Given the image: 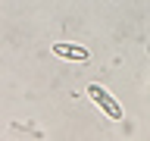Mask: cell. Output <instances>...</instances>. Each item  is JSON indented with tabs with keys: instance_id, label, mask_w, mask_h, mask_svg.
I'll return each mask as SVG.
<instances>
[{
	"instance_id": "7a4b0ae2",
	"label": "cell",
	"mask_w": 150,
	"mask_h": 141,
	"mask_svg": "<svg viewBox=\"0 0 150 141\" xmlns=\"http://www.w3.org/2000/svg\"><path fill=\"white\" fill-rule=\"evenodd\" d=\"M53 56H63V60H72V63H88L91 53L78 44H66V41H56L53 44Z\"/></svg>"
},
{
	"instance_id": "6da1fadb",
	"label": "cell",
	"mask_w": 150,
	"mask_h": 141,
	"mask_svg": "<svg viewBox=\"0 0 150 141\" xmlns=\"http://www.w3.org/2000/svg\"><path fill=\"white\" fill-rule=\"evenodd\" d=\"M88 97H91V100L97 103V107H100L110 119H116V122L122 119V107H119V100H116V97H112L103 85H88Z\"/></svg>"
}]
</instances>
